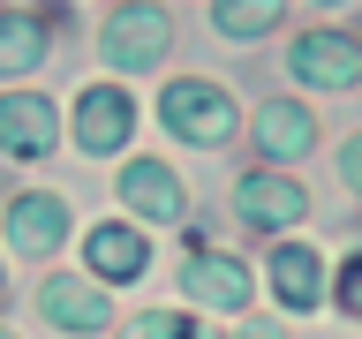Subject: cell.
<instances>
[{
    "label": "cell",
    "instance_id": "cell-12",
    "mask_svg": "<svg viewBox=\"0 0 362 339\" xmlns=\"http://www.w3.org/2000/svg\"><path fill=\"white\" fill-rule=\"evenodd\" d=\"M310 143H317V121L302 106H264L257 113V151L264 158H302Z\"/></svg>",
    "mask_w": 362,
    "mask_h": 339
},
{
    "label": "cell",
    "instance_id": "cell-20",
    "mask_svg": "<svg viewBox=\"0 0 362 339\" xmlns=\"http://www.w3.org/2000/svg\"><path fill=\"white\" fill-rule=\"evenodd\" d=\"M0 339H8V332H0Z\"/></svg>",
    "mask_w": 362,
    "mask_h": 339
},
{
    "label": "cell",
    "instance_id": "cell-18",
    "mask_svg": "<svg viewBox=\"0 0 362 339\" xmlns=\"http://www.w3.org/2000/svg\"><path fill=\"white\" fill-rule=\"evenodd\" d=\"M234 339H287V332H279V324H257V316H249V324H242Z\"/></svg>",
    "mask_w": 362,
    "mask_h": 339
},
{
    "label": "cell",
    "instance_id": "cell-8",
    "mask_svg": "<svg viewBox=\"0 0 362 339\" xmlns=\"http://www.w3.org/2000/svg\"><path fill=\"white\" fill-rule=\"evenodd\" d=\"M38 309L61 324V332H106V302L90 279H45L38 287Z\"/></svg>",
    "mask_w": 362,
    "mask_h": 339
},
{
    "label": "cell",
    "instance_id": "cell-9",
    "mask_svg": "<svg viewBox=\"0 0 362 339\" xmlns=\"http://www.w3.org/2000/svg\"><path fill=\"white\" fill-rule=\"evenodd\" d=\"M90 271L98 279H136V271L151 264V249H144V234L136 226H121V219H106V226H90Z\"/></svg>",
    "mask_w": 362,
    "mask_h": 339
},
{
    "label": "cell",
    "instance_id": "cell-16",
    "mask_svg": "<svg viewBox=\"0 0 362 339\" xmlns=\"http://www.w3.org/2000/svg\"><path fill=\"white\" fill-rule=\"evenodd\" d=\"M332 302L347 316H362V256H347V264H339V279H332Z\"/></svg>",
    "mask_w": 362,
    "mask_h": 339
},
{
    "label": "cell",
    "instance_id": "cell-15",
    "mask_svg": "<svg viewBox=\"0 0 362 339\" xmlns=\"http://www.w3.org/2000/svg\"><path fill=\"white\" fill-rule=\"evenodd\" d=\"M211 16H219V30H226V38H264L272 23L287 16V0H219Z\"/></svg>",
    "mask_w": 362,
    "mask_h": 339
},
{
    "label": "cell",
    "instance_id": "cell-17",
    "mask_svg": "<svg viewBox=\"0 0 362 339\" xmlns=\"http://www.w3.org/2000/svg\"><path fill=\"white\" fill-rule=\"evenodd\" d=\"M174 332H181V316H174V309H151V316H136L121 339H174Z\"/></svg>",
    "mask_w": 362,
    "mask_h": 339
},
{
    "label": "cell",
    "instance_id": "cell-5",
    "mask_svg": "<svg viewBox=\"0 0 362 339\" xmlns=\"http://www.w3.org/2000/svg\"><path fill=\"white\" fill-rule=\"evenodd\" d=\"M53 143H61V113L45 106V98H30V90L0 98V151H16V158H45Z\"/></svg>",
    "mask_w": 362,
    "mask_h": 339
},
{
    "label": "cell",
    "instance_id": "cell-19",
    "mask_svg": "<svg viewBox=\"0 0 362 339\" xmlns=\"http://www.w3.org/2000/svg\"><path fill=\"white\" fill-rule=\"evenodd\" d=\"M174 339H204V332H197V324H181V332H174Z\"/></svg>",
    "mask_w": 362,
    "mask_h": 339
},
{
    "label": "cell",
    "instance_id": "cell-7",
    "mask_svg": "<svg viewBox=\"0 0 362 339\" xmlns=\"http://www.w3.org/2000/svg\"><path fill=\"white\" fill-rule=\"evenodd\" d=\"M181 287H189V302H211V309H242V302H249V271L234 264V256H211V249H197V256L181 264Z\"/></svg>",
    "mask_w": 362,
    "mask_h": 339
},
{
    "label": "cell",
    "instance_id": "cell-10",
    "mask_svg": "<svg viewBox=\"0 0 362 339\" xmlns=\"http://www.w3.org/2000/svg\"><path fill=\"white\" fill-rule=\"evenodd\" d=\"M121 196L136 203V211H144V219H181V181L166 174V166H158V158H129V174H121Z\"/></svg>",
    "mask_w": 362,
    "mask_h": 339
},
{
    "label": "cell",
    "instance_id": "cell-1",
    "mask_svg": "<svg viewBox=\"0 0 362 339\" xmlns=\"http://www.w3.org/2000/svg\"><path fill=\"white\" fill-rule=\"evenodd\" d=\"M158 113H166V129H174V136H189V143H219V136L234 129V98H226L219 83H197V76L166 83Z\"/></svg>",
    "mask_w": 362,
    "mask_h": 339
},
{
    "label": "cell",
    "instance_id": "cell-13",
    "mask_svg": "<svg viewBox=\"0 0 362 339\" xmlns=\"http://www.w3.org/2000/svg\"><path fill=\"white\" fill-rule=\"evenodd\" d=\"M317 279H325V271H317V256H310V242L302 249H279V256H272V287H279V302H287V309H310L317 302Z\"/></svg>",
    "mask_w": 362,
    "mask_h": 339
},
{
    "label": "cell",
    "instance_id": "cell-3",
    "mask_svg": "<svg viewBox=\"0 0 362 339\" xmlns=\"http://www.w3.org/2000/svg\"><path fill=\"white\" fill-rule=\"evenodd\" d=\"M287 68L302 83H317V90H355L362 83V45L339 38V30H310V38L287 53Z\"/></svg>",
    "mask_w": 362,
    "mask_h": 339
},
{
    "label": "cell",
    "instance_id": "cell-11",
    "mask_svg": "<svg viewBox=\"0 0 362 339\" xmlns=\"http://www.w3.org/2000/svg\"><path fill=\"white\" fill-rule=\"evenodd\" d=\"M61 234H68V203L61 196H16V203H8V242H16V249L38 256V249H53Z\"/></svg>",
    "mask_w": 362,
    "mask_h": 339
},
{
    "label": "cell",
    "instance_id": "cell-6",
    "mask_svg": "<svg viewBox=\"0 0 362 339\" xmlns=\"http://www.w3.org/2000/svg\"><path fill=\"white\" fill-rule=\"evenodd\" d=\"M129 129H136L129 90L98 83V90H83V98H76V143H83V151H121V143H129Z\"/></svg>",
    "mask_w": 362,
    "mask_h": 339
},
{
    "label": "cell",
    "instance_id": "cell-2",
    "mask_svg": "<svg viewBox=\"0 0 362 339\" xmlns=\"http://www.w3.org/2000/svg\"><path fill=\"white\" fill-rule=\"evenodd\" d=\"M166 45H174V23H166V8H151V0H129V8L106 23V61L129 68V76L136 68H158Z\"/></svg>",
    "mask_w": 362,
    "mask_h": 339
},
{
    "label": "cell",
    "instance_id": "cell-14",
    "mask_svg": "<svg viewBox=\"0 0 362 339\" xmlns=\"http://www.w3.org/2000/svg\"><path fill=\"white\" fill-rule=\"evenodd\" d=\"M45 61V16H0V76H16V68H38Z\"/></svg>",
    "mask_w": 362,
    "mask_h": 339
},
{
    "label": "cell",
    "instance_id": "cell-4",
    "mask_svg": "<svg viewBox=\"0 0 362 339\" xmlns=\"http://www.w3.org/2000/svg\"><path fill=\"white\" fill-rule=\"evenodd\" d=\"M234 211H242V226H257V234H279V226H294L310 203H302V181L242 174V189H234Z\"/></svg>",
    "mask_w": 362,
    "mask_h": 339
}]
</instances>
